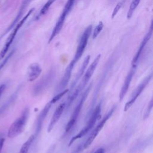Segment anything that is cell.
Here are the masks:
<instances>
[{
    "instance_id": "obj_5",
    "label": "cell",
    "mask_w": 153,
    "mask_h": 153,
    "mask_svg": "<svg viewBox=\"0 0 153 153\" xmlns=\"http://www.w3.org/2000/svg\"><path fill=\"white\" fill-rule=\"evenodd\" d=\"M116 108H117V105H114L111 108V109L106 114V115L103 117L102 120L99 123V124L96 126V127L94 128V130L91 131L90 136L88 137V138L87 139V140H85V142H84V143L83 145L84 149L88 148L91 145V144L93 143V142L94 141L95 138L97 137V136L98 135V134L99 133L100 130L103 128V127L104 125L106 124V121L111 118L112 115L114 114V111L116 109Z\"/></svg>"
},
{
    "instance_id": "obj_14",
    "label": "cell",
    "mask_w": 153,
    "mask_h": 153,
    "mask_svg": "<svg viewBox=\"0 0 153 153\" xmlns=\"http://www.w3.org/2000/svg\"><path fill=\"white\" fill-rule=\"evenodd\" d=\"M101 57V54H98L96 58L94 59V60L93 61V62L91 63V65L88 66V68H87V69L86 70V71L84 73V75L82 76V80L81 81V82L86 86V85L87 84V83L88 82V81H90V79H91V76H93L98 64L99 62L100 61Z\"/></svg>"
},
{
    "instance_id": "obj_22",
    "label": "cell",
    "mask_w": 153,
    "mask_h": 153,
    "mask_svg": "<svg viewBox=\"0 0 153 153\" xmlns=\"http://www.w3.org/2000/svg\"><path fill=\"white\" fill-rule=\"evenodd\" d=\"M56 0H48L47 2L44 5V6L42 7V8L41 9L37 17L39 18L42 16H44V14H45L48 10H49L50 7L51 6V5L56 1Z\"/></svg>"
},
{
    "instance_id": "obj_9",
    "label": "cell",
    "mask_w": 153,
    "mask_h": 153,
    "mask_svg": "<svg viewBox=\"0 0 153 153\" xmlns=\"http://www.w3.org/2000/svg\"><path fill=\"white\" fill-rule=\"evenodd\" d=\"M56 76V72L51 69L45 74L33 87L32 94L34 96H37L41 94L53 82Z\"/></svg>"
},
{
    "instance_id": "obj_29",
    "label": "cell",
    "mask_w": 153,
    "mask_h": 153,
    "mask_svg": "<svg viewBox=\"0 0 153 153\" xmlns=\"http://www.w3.org/2000/svg\"><path fill=\"white\" fill-rule=\"evenodd\" d=\"M5 142V139L4 137H2L0 139V153L1 152V151L2 149L4 144Z\"/></svg>"
},
{
    "instance_id": "obj_16",
    "label": "cell",
    "mask_w": 153,
    "mask_h": 153,
    "mask_svg": "<svg viewBox=\"0 0 153 153\" xmlns=\"http://www.w3.org/2000/svg\"><path fill=\"white\" fill-rule=\"evenodd\" d=\"M42 72L41 67L38 63H33L30 64L27 71V80L29 82H32L36 79L40 75Z\"/></svg>"
},
{
    "instance_id": "obj_33",
    "label": "cell",
    "mask_w": 153,
    "mask_h": 153,
    "mask_svg": "<svg viewBox=\"0 0 153 153\" xmlns=\"http://www.w3.org/2000/svg\"><path fill=\"white\" fill-rule=\"evenodd\" d=\"M152 10H153V8H152Z\"/></svg>"
},
{
    "instance_id": "obj_7",
    "label": "cell",
    "mask_w": 153,
    "mask_h": 153,
    "mask_svg": "<svg viewBox=\"0 0 153 153\" xmlns=\"http://www.w3.org/2000/svg\"><path fill=\"white\" fill-rule=\"evenodd\" d=\"M33 10H34V8H32L31 10H30L28 11V13L24 16V17L22 19H21L19 22L17 23V24L16 25V26L15 28L14 29L13 32H11V33L9 35V36L7 38L4 47H2V50L0 51V60L4 58V57L5 56V55H6V54H7V51H8V50L10 45H11V44L14 41V40L15 39V37H16L18 31L20 30V27L23 25V24L25 23L26 20L27 19V18L30 16V15L33 13Z\"/></svg>"
},
{
    "instance_id": "obj_32",
    "label": "cell",
    "mask_w": 153,
    "mask_h": 153,
    "mask_svg": "<svg viewBox=\"0 0 153 153\" xmlns=\"http://www.w3.org/2000/svg\"><path fill=\"white\" fill-rule=\"evenodd\" d=\"M151 24H152V25H153V20H152V22H151Z\"/></svg>"
},
{
    "instance_id": "obj_18",
    "label": "cell",
    "mask_w": 153,
    "mask_h": 153,
    "mask_svg": "<svg viewBox=\"0 0 153 153\" xmlns=\"http://www.w3.org/2000/svg\"><path fill=\"white\" fill-rule=\"evenodd\" d=\"M30 1V0H23V1L22 3V5H21V7H20V10H19V13H18V14H17L16 17L15 18V19L14 20V21L13 22V23L10 25V27L8 28V29H7V30H6V32H5V33H6L7 32H8L10 29H11L14 26V25H15L16 24H17V22L20 19L22 15L23 14V12L25 11V8L27 7V5L29 4Z\"/></svg>"
},
{
    "instance_id": "obj_2",
    "label": "cell",
    "mask_w": 153,
    "mask_h": 153,
    "mask_svg": "<svg viewBox=\"0 0 153 153\" xmlns=\"http://www.w3.org/2000/svg\"><path fill=\"white\" fill-rule=\"evenodd\" d=\"M100 112H101V103H99L94 108V111H93L88 121H87L86 125L84 126V127L80 130V131L76 134L75 136H73L71 139L69 141V143L68 144V146H71L76 140L80 139L84 136L86 134H87L90 130L94 127V124H96V121L98 120L99 117L100 115Z\"/></svg>"
},
{
    "instance_id": "obj_12",
    "label": "cell",
    "mask_w": 153,
    "mask_h": 153,
    "mask_svg": "<svg viewBox=\"0 0 153 153\" xmlns=\"http://www.w3.org/2000/svg\"><path fill=\"white\" fill-rule=\"evenodd\" d=\"M75 66V65L72 62H70L68 65L67 66L65 71L64 72V74L62 78L61 81L59 83L58 85L56 87V92H60L65 90L66 87L68 85V82L69 81V79L72 75V72L73 71V69Z\"/></svg>"
},
{
    "instance_id": "obj_19",
    "label": "cell",
    "mask_w": 153,
    "mask_h": 153,
    "mask_svg": "<svg viewBox=\"0 0 153 153\" xmlns=\"http://www.w3.org/2000/svg\"><path fill=\"white\" fill-rule=\"evenodd\" d=\"M20 88V87L19 86L17 88V89H16V91L13 93V94L8 98V99L2 105V106L0 107V115H1L15 101L19 94Z\"/></svg>"
},
{
    "instance_id": "obj_26",
    "label": "cell",
    "mask_w": 153,
    "mask_h": 153,
    "mask_svg": "<svg viewBox=\"0 0 153 153\" xmlns=\"http://www.w3.org/2000/svg\"><path fill=\"white\" fill-rule=\"evenodd\" d=\"M123 3H124V1H122L121 2H119L116 6L115 7V8L113 10L112 13V16H111V18L113 19L117 15V14L118 13V11L120 10V9L121 8V7L123 5Z\"/></svg>"
},
{
    "instance_id": "obj_25",
    "label": "cell",
    "mask_w": 153,
    "mask_h": 153,
    "mask_svg": "<svg viewBox=\"0 0 153 153\" xmlns=\"http://www.w3.org/2000/svg\"><path fill=\"white\" fill-rule=\"evenodd\" d=\"M152 109H153V96L151 98V100L149 101V103L148 104V105L146 106V110H145L144 115H143V119H146L147 118H148Z\"/></svg>"
},
{
    "instance_id": "obj_17",
    "label": "cell",
    "mask_w": 153,
    "mask_h": 153,
    "mask_svg": "<svg viewBox=\"0 0 153 153\" xmlns=\"http://www.w3.org/2000/svg\"><path fill=\"white\" fill-rule=\"evenodd\" d=\"M90 60V55H87L85 57V59H84V61H83V62H82V65H81L79 71L76 73V76H75L74 79L73 80V81L72 82V83L71 84L69 91H72L74 88V87L75 86V85L78 83V82L81 79V78L83 76V75L85 73V69H86V68H87V66H88V65L89 63Z\"/></svg>"
},
{
    "instance_id": "obj_13",
    "label": "cell",
    "mask_w": 153,
    "mask_h": 153,
    "mask_svg": "<svg viewBox=\"0 0 153 153\" xmlns=\"http://www.w3.org/2000/svg\"><path fill=\"white\" fill-rule=\"evenodd\" d=\"M152 32H153V25L151 24V26H150V28H149V30L148 32L146 34V35L143 38V39L142 41L141 42V43L140 44V46H139L136 54L134 55V56L133 58V60L131 61V66H137V62H138V60L139 59V57H140V55H141V54L143 51V50L145 48L146 43L148 42V41L150 39V38H151V36L152 34Z\"/></svg>"
},
{
    "instance_id": "obj_23",
    "label": "cell",
    "mask_w": 153,
    "mask_h": 153,
    "mask_svg": "<svg viewBox=\"0 0 153 153\" xmlns=\"http://www.w3.org/2000/svg\"><path fill=\"white\" fill-rule=\"evenodd\" d=\"M68 91H69V89H65L64 90L58 93L56 96H54L52 99L50 101L52 104H54L56 103L59 100H60L66 93H67Z\"/></svg>"
},
{
    "instance_id": "obj_27",
    "label": "cell",
    "mask_w": 153,
    "mask_h": 153,
    "mask_svg": "<svg viewBox=\"0 0 153 153\" xmlns=\"http://www.w3.org/2000/svg\"><path fill=\"white\" fill-rule=\"evenodd\" d=\"M14 53V50L11 51L7 55V56L3 60V61L2 62V63L0 64V71H1V70L4 68V66L5 65V64L8 62V61L9 60V59H10V57L13 55Z\"/></svg>"
},
{
    "instance_id": "obj_28",
    "label": "cell",
    "mask_w": 153,
    "mask_h": 153,
    "mask_svg": "<svg viewBox=\"0 0 153 153\" xmlns=\"http://www.w3.org/2000/svg\"><path fill=\"white\" fill-rule=\"evenodd\" d=\"M5 88H6V85L5 84H1L0 85V97H1V95L2 94V93H4Z\"/></svg>"
},
{
    "instance_id": "obj_1",
    "label": "cell",
    "mask_w": 153,
    "mask_h": 153,
    "mask_svg": "<svg viewBox=\"0 0 153 153\" xmlns=\"http://www.w3.org/2000/svg\"><path fill=\"white\" fill-rule=\"evenodd\" d=\"M29 108H25L19 117L10 125L7 134L9 138L16 137L23 131L29 117Z\"/></svg>"
},
{
    "instance_id": "obj_4",
    "label": "cell",
    "mask_w": 153,
    "mask_h": 153,
    "mask_svg": "<svg viewBox=\"0 0 153 153\" xmlns=\"http://www.w3.org/2000/svg\"><path fill=\"white\" fill-rule=\"evenodd\" d=\"M91 87H92V83H91L88 87L85 89V90L84 91V92L83 93V94H82V96L79 99V101L78 102V104L76 105V106H75L71 116V118L69 120L66 126V127H65V131L67 133L68 131H69L73 127L75 126L76 122L77 121V120L78 118V117H79V115L80 114V112L82 109V108L83 106V105L90 93V91L91 88Z\"/></svg>"
},
{
    "instance_id": "obj_8",
    "label": "cell",
    "mask_w": 153,
    "mask_h": 153,
    "mask_svg": "<svg viewBox=\"0 0 153 153\" xmlns=\"http://www.w3.org/2000/svg\"><path fill=\"white\" fill-rule=\"evenodd\" d=\"M91 31H92V25H89L86 27V29L82 33L80 38L78 45L77 46L74 57L72 59V60L71 61L74 65H75L77 63V62L80 59V58L82 56L84 52V50L86 48V46L87 45L88 39L91 35Z\"/></svg>"
},
{
    "instance_id": "obj_31",
    "label": "cell",
    "mask_w": 153,
    "mask_h": 153,
    "mask_svg": "<svg viewBox=\"0 0 153 153\" xmlns=\"http://www.w3.org/2000/svg\"><path fill=\"white\" fill-rule=\"evenodd\" d=\"M54 146H51L50 148V149H49V150L48 151V152H47V153H53V151H54Z\"/></svg>"
},
{
    "instance_id": "obj_3",
    "label": "cell",
    "mask_w": 153,
    "mask_h": 153,
    "mask_svg": "<svg viewBox=\"0 0 153 153\" xmlns=\"http://www.w3.org/2000/svg\"><path fill=\"white\" fill-rule=\"evenodd\" d=\"M76 1V0H68L67 1L64 7V8H63L60 17H59V19L56 23V25L54 27L53 31L51 33V35L50 36L49 40H48L49 43L59 34V33L61 30V29L63 26L64 22L66 20V18L68 16V14L71 11Z\"/></svg>"
},
{
    "instance_id": "obj_6",
    "label": "cell",
    "mask_w": 153,
    "mask_h": 153,
    "mask_svg": "<svg viewBox=\"0 0 153 153\" xmlns=\"http://www.w3.org/2000/svg\"><path fill=\"white\" fill-rule=\"evenodd\" d=\"M152 77H153V71L151 73H150L149 75H148L136 87L134 90L131 93L130 99L126 102L124 107L123 111L124 112L127 111L131 108V106L135 103L137 99L139 97V96L141 94L142 91L145 90V87L149 84V82H150Z\"/></svg>"
},
{
    "instance_id": "obj_30",
    "label": "cell",
    "mask_w": 153,
    "mask_h": 153,
    "mask_svg": "<svg viewBox=\"0 0 153 153\" xmlns=\"http://www.w3.org/2000/svg\"><path fill=\"white\" fill-rule=\"evenodd\" d=\"M94 153H105V149L103 148H100L97 149Z\"/></svg>"
},
{
    "instance_id": "obj_21",
    "label": "cell",
    "mask_w": 153,
    "mask_h": 153,
    "mask_svg": "<svg viewBox=\"0 0 153 153\" xmlns=\"http://www.w3.org/2000/svg\"><path fill=\"white\" fill-rule=\"evenodd\" d=\"M140 1L141 0H132L131 1L130 7H129V8H128V11L127 14V19H130L132 17L133 13L134 12L136 8L139 5Z\"/></svg>"
},
{
    "instance_id": "obj_20",
    "label": "cell",
    "mask_w": 153,
    "mask_h": 153,
    "mask_svg": "<svg viewBox=\"0 0 153 153\" xmlns=\"http://www.w3.org/2000/svg\"><path fill=\"white\" fill-rule=\"evenodd\" d=\"M35 139V138L34 134L30 136L27 139V140L23 144V145L20 148L19 153H28L30 147Z\"/></svg>"
},
{
    "instance_id": "obj_15",
    "label": "cell",
    "mask_w": 153,
    "mask_h": 153,
    "mask_svg": "<svg viewBox=\"0 0 153 153\" xmlns=\"http://www.w3.org/2000/svg\"><path fill=\"white\" fill-rule=\"evenodd\" d=\"M65 107H66V104L65 103H62L57 106L56 110L54 111V112L52 115V117L48 126V128H47L48 133H50L51 130L53 129L54 126L56 124V123L58 122V121L60 118L65 109Z\"/></svg>"
},
{
    "instance_id": "obj_24",
    "label": "cell",
    "mask_w": 153,
    "mask_h": 153,
    "mask_svg": "<svg viewBox=\"0 0 153 153\" xmlns=\"http://www.w3.org/2000/svg\"><path fill=\"white\" fill-rule=\"evenodd\" d=\"M103 28V22H99V23L97 24V25L95 27V28L94 29V31H93V35H92V38L93 39L96 38L99 35L100 32L102 30Z\"/></svg>"
},
{
    "instance_id": "obj_10",
    "label": "cell",
    "mask_w": 153,
    "mask_h": 153,
    "mask_svg": "<svg viewBox=\"0 0 153 153\" xmlns=\"http://www.w3.org/2000/svg\"><path fill=\"white\" fill-rule=\"evenodd\" d=\"M52 105L53 104L50 102L47 103L45 105V106L44 107V108L42 109V111L39 112V115H38V117H37L36 121L35 133L34 134L35 138L36 137L39 135V133L41 132L44 121L47 115H48V112H49Z\"/></svg>"
},
{
    "instance_id": "obj_11",
    "label": "cell",
    "mask_w": 153,
    "mask_h": 153,
    "mask_svg": "<svg viewBox=\"0 0 153 153\" xmlns=\"http://www.w3.org/2000/svg\"><path fill=\"white\" fill-rule=\"evenodd\" d=\"M136 68H137V66H131L130 71L127 73V74L124 79L123 85L121 87L120 93H119L120 101H121L123 99V98L124 97V96H126V94L129 88V87L130 85V84L133 79V78L134 75V74L136 72Z\"/></svg>"
}]
</instances>
